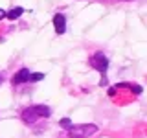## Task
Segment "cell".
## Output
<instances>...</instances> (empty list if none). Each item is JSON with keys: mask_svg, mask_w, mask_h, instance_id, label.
Segmentation results:
<instances>
[{"mask_svg": "<svg viewBox=\"0 0 147 138\" xmlns=\"http://www.w3.org/2000/svg\"><path fill=\"white\" fill-rule=\"evenodd\" d=\"M50 114H52V109L46 107V105H33V107H28L22 110L20 118L22 122L28 123V125H31V123H35L39 118H48Z\"/></svg>", "mask_w": 147, "mask_h": 138, "instance_id": "6da1fadb", "label": "cell"}, {"mask_svg": "<svg viewBox=\"0 0 147 138\" xmlns=\"http://www.w3.org/2000/svg\"><path fill=\"white\" fill-rule=\"evenodd\" d=\"M88 63L92 64V68H96L101 76V81H99V85L101 87H105L107 85V70H109V59L103 55V52H96L94 55H90V59H88Z\"/></svg>", "mask_w": 147, "mask_h": 138, "instance_id": "7a4b0ae2", "label": "cell"}, {"mask_svg": "<svg viewBox=\"0 0 147 138\" xmlns=\"http://www.w3.org/2000/svg\"><path fill=\"white\" fill-rule=\"evenodd\" d=\"M96 131H98V125H94V123H83V125H74L68 131V136L70 138H88Z\"/></svg>", "mask_w": 147, "mask_h": 138, "instance_id": "3957f363", "label": "cell"}, {"mask_svg": "<svg viewBox=\"0 0 147 138\" xmlns=\"http://www.w3.org/2000/svg\"><path fill=\"white\" fill-rule=\"evenodd\" d=\"M53 28H55V33L57 35H63L66 31V18H64L63 13H57L53 17Z\"/></svg>", "mask_w": 147, "mask_h": 138, "instance_id": "277c9868", "label": "cell"}, {"mask_svg": "<svg viewBox=\"0 0 147 138\" xmlns=\"http://www.w3.org/2000/svg\"><path fill=\"white\" fill-rule=\"evenodd\" d=\"M30 70H28V68H20V70H18L15 76H13V85H20V83H26L28 79H30Z\"/></svg>", "mask_w": 147, "mask_h": 138, "instance_id": "5b68a950", "label": "cell"}, {"mask_svg": "<svg viewBox=\"0 0 147 138\" xmlns=\"http://www.w3.org/2000/svg\"><path fill=\"white\" fill-rule=\"evenodd\" d=\"M116 89H129V90L136 92V94H142V92H144V89H142L140 85H132V83H119Z\"/></svg>", "mask_w": 147, "mask_h": 138, "instance_id": "8992f818", "label": "cell"}, {"mask_svg": "<svg viewBox=\"0 0 147 138\" xmlns=\"http://www.w3.org/2000/svg\"><path fill=\"white\" fill-rule=\"evenodd\" d=\"M22 13H24V9H22V7H13V9H9V11L6 13V17L9 18V20H17Z\"/></svg>", "mask_w": 147, "mask_h": 138, "instance_id": "52a82bcc", "label": "cell"}, {"mask_svg": "<svg viewBox=\"0 0 147 138\" xmlns=\"http://www.w3.org/2000/svg\"><path fill=\"white\" fill-rule=\"evenodd\" d=\"M59 125H61L63 129H66V131H70V129L74 127V123L70 122V118H63L61 122H59Z\"/></svg>", "mask_w": 147, "mask_h": 138, "instance_id": "ba28073f", "label": "cell"}, {"mask_svg": "<svg viewBox=\"0 0 147 138\" xmlns=\"http://www.w3.org/2000/svg\"><path fill=\"white\" fill-rule=\"evenodd\" d=\"M40 79H44V74H30V79H28V81L37 83V81H40Z\"/></svg>", "mask_w": 147, "mask_h": 138, "instance_id": "9c48e42d", "label": "cell"}, {"mask_svg": "<svg viewBox=\"0 0 147 138\" xmlns=\"http://www.w3.org/2000/svg\"><path fill=\"white\" fill-rule=\"evenodd\" d=\"M116 94V87H112V89H109V96H114Z\"/></svg>", "mask_w": 147, "mask_h": 138, "instance_id": "30bf717a", "label": "cell"}, {"mask_svg": "<svg viewBox=\"0 0 147 138\" xmlns=\"http://www.w3.org/2000/svg\"><path fill=\"white\" fill-rule=\"evenodd\" d=\"M4 17H6V11H4V9H2V7H0V20H2V18H4Z\"/></svg>", "mask_w": 147, "mask_h": 138, "instance_id": "8fae6325", "label": "cell"}, {"mask_svg": "<svg viewBox=\"0 0 147 138\" xmlns=\"http://www.w3.org/2000/svg\"><path fill=\"white\" fill-rule=\"evenodd\" d=\"M2 83H4V77H2V76H0V85H2Z\"/></svg>", "mask_w": 147, "mask_h": 138, "instance_id": "7c38bea8", "label": "cell"}]
</instances>
